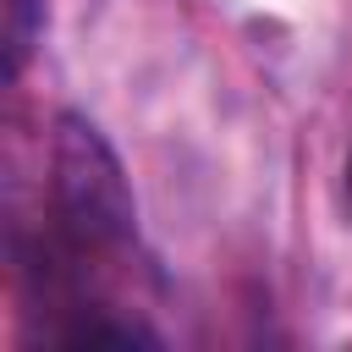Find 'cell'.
I'll list each match as a JSON object with an SVG mask.
<instances>
[{"label":"cell","instance_id":"obj_3","mask_svg":"<svg viewBox=\"0 0 352 352\" xmlns=\"http://www.w3.org/2000/svg\"><path fill=\"white\" fill-rule=\"evenodd\" d=\"M346 209H352V154H346Z\"/></svg>","mask_w":352,"mask_h":352},{"label":"cell","instance_id":"obj_2","mask_svg":"<svg viewBox=\"0 0 352 352\" xmlns=\"http://www.w3.org/2000/svg\"><path fill=\"white\" fill-rule=\"evenodd\" d=\"M33 33H38V0H6V60H11V77L28 66Z\"/></svg>","mask_w":352,"mask_h":352},{"label":"cell","instance_id":"obj_1","mask_svg":"<svg viewBox=\"0 0 352 352\" xmlns=\"http://www.w3.org/2000/svg\"><path fill=\"white\" fill-rule=\"evenodd\" d=\"M132 187L121 176L116 148L99 138L82 116H55L50 132V209H44V242L99 275L132 248Z\"/></svg>","mask_w":352,"mask_h":352}]
</instances>
